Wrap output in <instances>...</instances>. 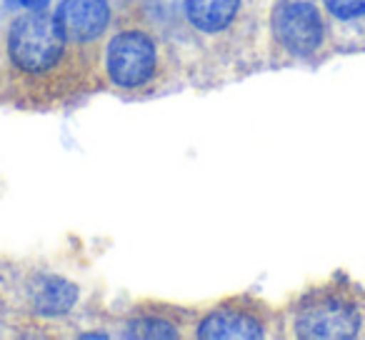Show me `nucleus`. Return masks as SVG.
Masks as SVG:
<instances>
[{
	"label": "nucleus",
	"instance_id": "f257e3e1",
	"mask_svg": "<svg viewBox=\"0 0 365 340\" xmlns=\"http://www.w3.org/2000/svg\"><path fill=\"white\" fill-rule=\"evenodd\" d=\"M365 325V303L355 285L345 280L310 288L290 310L295 338L305 340H350Z\"/></svg>",
	"mask_w": 365,
	"mask_h": 340
},
{
	"label": "nucleus",
	"instance_id": "f03ea898",
	"mask_svg": "<svg viewBox=\"0 0 365 340\" xmlns=\"http://www.w3.org/2000/svg\"><path fill=\"white\" fill-rule=\"evenodd\" d=\"M71 43L58 33L53 16L28 11L11 23L6 36V56L16 73L31 81H48L63 71Z\"/></svg>",
	"mask_w": 365,
	"mask_h": 340
},
{
	"label": "nucleus",
	"instance_id": "7ed1b4c3",
	"mask_svg": "<svg viewBox=\"0 0 365 340\" xmlns=\"http://www.w3.org/2000/svg\"><path fill=\"white\" fill-rule=\"evenodd\" d=\"M158 73V46L143 28H123L106 46V76L120 91H138Z\"/></svg>",
	"mask_w": 365,
	"mask_h": 340
},
{
	"label": "nucleus",
	"instance_id": "20e7f679",
	"mask_svg": "<svg viewBox=\"0 0 365 340\" xmlns=\"http://www.w3.org/2000/svg\"><path fill=\"white\" fill-rule=\"evenodd\" d=\"M275 43L293 58H313L325 43V21L310 0H280L270 18Z\"/></svg>",
	"mask_w": 365,
	"mask_h": 340
},
{
	"label": "nucleus",
	"instance_id": "39448f33",
	"mask_svg": "<svg viewBox=\"0 0 365 340\" xmlns=\"http://www.w3.org/2000/svg\"><path fill=\"white\" fill-rule=\"evenodd\" d=\"M268 335L265 305L250 298H230L215 305L195 325V338L205 340H260Z\"/></svg>",
	"mask_w": 365,
	"mask_h": 340
},
{
	"label": "nucleus",
	"instance_id": "423d86ee",
	"mask_svg": "<svg viewBox=\"0 0 365 340\" xmlns=\"http://www.w3.org/2000/svg\"><path fill=\"white\" fill-rule=\"evenodd\" d=\"M56 28L71 46L93 43L110 26V8L106 0H61L53 13Z\"/></svg>",
	"mask_w": 365,
	"mask_h": 340
},
{
	"label": "nucleus",
	"instance_id": "0eeeda50",
	"mask_svg": "<svg viewBox=\"0 0 365 340\" xmlns=\"http://www.w3.org/2000/svg\"><path fill=\"white\" fill-rule=\"evenodd\" d=\"M26 300L41 318H61L78 305L81 288L58 273H36L26 283Z\"/></svg>",
	"mask_w": 365,
	"mask_h": 340
},
{
	"label": "nucleus",
	"instance_id": "6e6552de",
	"mask_svg": "<svg viewBox=\"0 0 365 340\" xmlns=\"http://www.w3.org/2000/svg\"><path fill=\"white\" fill-rule=\"evenodd\" d=\"M243 0H182L185 21L200 36H220L240 16Z\"/></svg>",
	"mask_w": 365,
	"mask_h": 340
},
{
	"label": "nucleus",
	"instance_id": "1a4fd4ad",
	"mask_svg": "<svg viewBox=\"0 0 365 340\" xmlns=\"http://www.w3.org/2000/svg\"><path fill=\"white\" fill-rule=\"evenodd\" d=\"M123 338H178V325L160 313H138L125 320Z\"/></svg>",
	"mask_w": 365,
	"mask_h": 340
},
{
	"label": "nucleus",
	"instance_id": "9d476101",
	"mask_svg": "<svg viewBox=\"0 0 365 340\" xmlns=\"http://www.w3.org/2000/svg\"><path fill=\"white\" fill-rule=\"evenodd\" d=\"M323 8L340 31L365 28V0H323Z\"/></svg>",
	"mask_w": 365,
	"mask_h": 340
},
{
	"label": "nucleus",
	"instance_id": "9b49d317",
	"mask_svg": "<svg viewBox=\"0 0 365 340\" xmlns=\"http://www.w3.org/2000/svg\"><path fill=\"white\" fill-rule=\"evenodd\" d=\"M48 3H51V0H31V3H28V11L43 13L48 8Z\"/></svg>",
	"mask_w": 365,
	"mask_h": 340
},
{
	"label": "nucleus",
	"instance_id": "f8f14e48",
	"mask_svg": "<svg viewBox=\"0 0 365 340\" xmlns=\"http://www.w3.org/2000/svg\"><path fill=\"white\" fill-rule=\"evenodd\" d=\"M6 3L11 8H28V3H31V0H6Z\"/></svg>",
	"mask_w": 365,
	"mask_h": 340
}]
</instances>
